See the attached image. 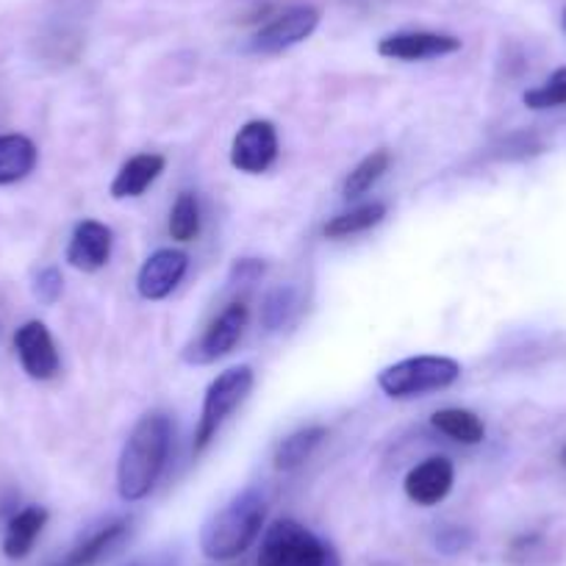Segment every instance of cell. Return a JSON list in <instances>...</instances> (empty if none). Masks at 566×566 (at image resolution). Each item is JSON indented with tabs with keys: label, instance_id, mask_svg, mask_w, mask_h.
Instances as JSON below:
<instances>
[{
	"label": "cell",
	"instance_id": "6da1fadb",
	"mask_svg": "<svg viewBox=\"0 0 566 566\" xmlns=\"http://www.w3.org/2000/svg\"><path fill=\"white\" fill-rule=\"evenodd\" d=\"M170 444L172 419L165 411L139 417L117 461V492L125 503H139L154 492L170 459Z\"/></svg>",
	"mask_w": 566,
	"mask_h": 566
},
{
	"label": "cell",
	"instance_id": "7a4b0ae2",
	"mask_svg": "<svg viewBox=\"0 0 566 566\" xmlns=\"http://www.w3.org/2000/svg\"><path fill=\"white\" fill-rule=\"evenodd\" d=\"M266 520V497L261 489L248 486L228 500L200 527V549L211 560H233L250 549Z\"/></svg>",
	"mask_w": 566,
	"mask_h": 566
},
{
	"label": "cell",
	"instance_id": "3957f363",
	"mask_svg": "<svg viewBox=\"0 0 566 566\" xmlns=\"http://www.w3.org/2000/svg\"><path fill=\"white\" fill-rule=\"evenodd\" d=\"M259 566H342L331 542L295 520H277L266 527Z\"/></svg>",
	"mask_w": 566,
	"mask_h": 566
},
{
	"label": "cell",
	"instance_id": "277c9868",
	"mask_svg": "<svg viewBox=\"0 0 566 566\" xmlns=\"http://www.w3.org/2000/svg\"><path fill=\"white\" fill-rule=\"evenodd\" d=\"M461 378V364L450 356H411L389 364L378 373V386L391 400H413V397L444 391Z\"/></svg>",
	"mask_w": 566,
	"mask_h": 566
},
{
	"label": "cell",
	"instance_id": "5b68a950",
	"mask_svg": "<svg viewBox=\"0 0 566 566\" xmlns=\"http://www.w3.org/2000/svg\"><path fill=\"white\" fill-rule=\"evenodd\" d=\"M255 375L250 367H231L226 373L217 375L209 384L203 395V408H200L198 424H195V442L192 453L203 455L209 450V444L214 442L220 428L226 424V419L248 400V395L253 391Z\"/></svg>",
	"mask_w": 566,
	"mask_h": 566
},
{
	"label": "cell",
	"instance_id": "8992f818",
	"mask_svg": "<svg viewBox=\"0 0 566 566\" xmlns=\"http://www.w3.org/2000/svg\"><path fill=\"white\" fill-rule=\"evenodd\" d=\"M248 303L237 301L231 306H226L220 312V317L198 339L184 347L181 361L189 364V367H209V364H217L220 358H226L239 345V339H242L244 328H248Z\"/></svg>",
	"mask_w": 566,
	"mask_h": 566
},
{
	"label": "cell",
	"instance_id": "52a82bcc",
	"mask_svg": "<svg viewBox=\"0 0 566 566\" xmlns=\"http://www.w3.org/2000/svg\"><path fill=\"white\" fill-rule=\"evenodd\" d=\"M319 20H323V12L317 7H290L283 9L281 14L270 20V23L261 25L248 42V51L261 53V56H272V53H283L290 48L306 42L314 31L319 29Z\"/></svg>",
	"mask_w": 566,
	"mask_h": 566
},
{
	"label": "cell",
	"instance_id": "ba28073f",
	"mask_svg": "<svg viewBox=\"0 0 566 566\" xmlns=\"http://www.w3.org/2000/svg\"><path fill=\"white\" fill-rule=\"evenodd\" d=\"M277 159V130L270 119H250L239 128L231 145L233 170L244 176H261Z\"/></svg>",
	"mask_w": 566,
	"mask_h": 566
},
{
	"label": "cell",
	"instance_id": "9c48e42d",
	"mask_svg": "<svg viewBox=\"0 0 566 566\" xmlns=\"http://www.w3.org/2000/svg\"><path fill=\"white\" fill-rule=\"evenodd\" d=\"M464 48V42L453 34H439V31H397L386 34L378 42V53L395 62H428V59L453 56Z\"/></svg>",
	"mask_w": 566,
	"mask_h": 566
},
{
	"label": "cell",
	"instance_id": "30bf717a",
	"mask_svg": "<svg viewBox=\"0 0 566 566\" xmlns=\"http://www.w3.org/2000/svg\"><path fill=\"white\" fill-rule=\"evenodd\" d=\"M14 350H18L23 373L34 380H53L62 369L56 342H53L48 325L40 319H29V323L20 325L18 334H14Z\"/></svg>",
	"mask_w": 566,
	"mask_h": 566
},
{
	"label": "cell",
	"instance_id": "8fae6325",
	"mask_svg": "<svg viewBox=\"0 0 566 566\" xmlns=\"http://www.w3.org/2000/svg\"><path fill=\"white\" fill-rule=\"evenodd\" d=\"M189 270V255L184 250L161 248L154 255H148V261L139 266V275H136V292H139L142 301H165L172 292L178 290V283L184 281Z\"/></svg>",
	"mask_w": 566,
	"mask_h": 566
},
{
	"label": "cell",
	"instance_id": "7c38bea8",
	"mask_svg": "<svg viewBox=\"0 0 566 566\" xmlns=\"http://www.w3.org/2000/svg\"><path fill=\"white\" fill-rule=\"evenodd\" d=\"M453 461L444 459V455H431V459H424L422 464H417L408 472L406 481H402V489H406V497L411 503L422 505V509H431V505H439L453 492Z\"/></svg>",
	"mask_w": 566,
	"mask_h": 566
},
{
	"label": "cell",
	"instance_id": "4fadbf2b",
	"mask_svg": "<svg viewBox=\"0 0 566 566\" xmlns=\"http://www.w3.org/2000/svg\"><path fill=\"white\" fill-rule=\"evenodd\" d=\"M114 248V231L106 222L81 220L73 228V237L67 244V264L78 272H97L108 264Z\"/></svg>",
	"mask_w": 566,
	"mask_h": 566
},
{
	"label": "cell",
	"instance_id": "5bb4252c",
	"mask_svg": "<svg viewBox=\"0 0 566 566\" xmlns=\"http://www.w3.org/2000/svg\"><path fill=\"white\" fill-rule=\"evenodd\" d=\"M165 167H167V159L159 154L134 156V159H128L123 167H119V172L114 176L112 189H108V192H112L114 200L139 198V195L148 192L150 184L165 172Z\"/></svg>",
	"mask_w": 566,
	"mask_h": 566
},
{
	"label": "cell",
	"instance_id": "9a60e30c",
	"mask_svg": "<svg viewBox=\"0 0 566 566\" xmlns=\"http://www.w3.org/2000/svg\"><path fill=\"white\" fill-rule=\"evenodd\" d=\"M48 516L51 514H48V509H42V505H25L18 514H12L7 533H3V555L12 560L25 558V555L34 549L40 533L45 531Z\"/></svg>",
	"mask_w": 566,
	"mask_h": 566
},
{
	"label": "cell",
	"instance_id": "2e32d148",
	"mask_svg": "<svg viewBox=\"0 0 566 566\" xmlns=\"http://www.w3.org/2000/svg\"><path fill=\"white\" fill-rule=\"evenodd\" d=\"M128 527H130L128 520L106 522V525L92 531L86 538H81V542L75 544L64 558H59L53 566H95L103 555H108L119 542H123Z\"/></svg>",
	"mask_w": 566,
	"mask_h": 566
},
{
	"label": "cell",
	"instance_id": "e0dca14e",
	"mask_svg": "<svg viewBox=\"0 0 566 566\" xmlns=\"http://www.w3.org/2000/svg\"><path fill=\"white\" fill-rule=\"evenodd\" d=\"M40 161L34 139L23 134H0V187L25 181Z\"/></svg>",
	"mask_w": 566,
	"mask_h": 566
},
{
	"label": "cell",
	"instance_id": "ac0fdd59",
	"mask_svg": "<svg viewBox=\"0 0 566 566\" xmlns=\"http://www.w3.org/2000/svg\"><path fill=\"white\" fill-rule=\"evenodd\" d=\"M328 439V428L325 424H308V428H301L292 437L281 439L272 453V464H275L277 472H292L297 467L306 464L314 455V450Z\"/></svg>",
	"mask_w": 566,
	"mask_h": 566
},
{
	"label": "cell",
	"instance_id": "d6986e66",
	"mask_svg": "<svg viewBox=\"0 0 566 566\" xmlns=\"http://www.w3.org/2000/svg\"><path fill=\"white\" fill-rule=\"evenodd\" d=\"M431 424L459 444H481L486 437V424L470 408H442L433 413Z\"/></svg>",
	"mask_w": 566,
	"mask_h": 566
},
{
	"label": "cell",
	"instance_id": "ffe728a7",
	"mask_svg": "<svg viewBox=\"0 0 566 566\" xmlns=\"http://www.w3.org/2000/svg\"><path fill=\"white\" fill-rule=\"evenodd\" d=\"M384 217H386V203L373 200V203H364L358 206V209L342 211V214L331 217V220L325 222L323 233L328 239H347L353 237V233H364L369 231V228L380 226Z\"/></svg>",
	"mask_w": 566,
	"mask_h": 566
},
{
	"label": "cell",
	"instance_id": "44dd1931",
	"mask_svg": "<svg viewBox=\"0 0 566 566\" xmlns=\"http://www.w3.org/2000/svg\"><path fill=\"white\" fill-rule=\"evenodd\" d=\"M391 165V156L389 150H373L369 156H364L361 161H358L356 167H353L350 172H347L345 184H342V195H345L347 200H356L361 198V195H367L369 189L375 187V184L384 178V172L389 170Z\"/></svg>",
	"mask_w": 566,
	"mask_h": 566
},
{
	"label": "cell",
	"instance_id": "7402d4cb",
	"mask_svg": "<svg viewBox=\"0 0 566 566\" xmlns=\"http://www.w3.org/2000/svg\"><path fill=\"white\" fill-rule=\"evenodd\" d=\"M297 306H301V297H297L295 286H277V290H272L264 297V303H261V325H264V331H270V334L281 331L283 325L295 317Z\"/></svg>",
	"mask_w": 566,
	"mask_h": 566
},
{
	"label": "cell",
	"instance_id": "603a6c76",
	"mask_svg": "<svg viewBox=\"0 0 566 566\" xmlns=\"http://www.w3.org/2000/svg\"><path fill=\"white\" fill-rule=\"evenodd\" d=\"M170 237L176 242H195L200 233V203L192 192H181L170 211Z\"/></svg>",
	"mask_w": 566,
	"mask_h": 566
},
{
	"label": "cell",
	"instance_id": "cb8c5ba5",
	"mask_svg": "<svg viewBox=\"0 0 566 566\" xmlns=\"http://www.w3.org/2000/svg\"><path fill=\"white\" fill-rule=\"evenodd\" d=\"M522 103H525L527 108H536V112H542V108L566 106V67L555 70V73L549 75L542 86H536V90H527L525 95H522Z\"/></svg>",
	"mask_w": 566,
	"mask_h": 566
},
{
	"label": "cell",
	"instance_id": "d4e9b609",
	"mask_svg": "<svg viewBox=\"0 0 566 566\" xmlns=\"http://www.w3.org/2000/svg\"><path fill=\"white\" fill-rule=\"evenodd\" d=\"M31 290H34V297L42 303V306H53V303H59V297H62L64 292L62 270H59V266H42V270L34 275Z\"/></svg>",
	"mask_w": 566,
	"mask_h": 566
},
{
	"label": "cell",
	"instance_id": "484cf974",
	"mask_svg": "<svg viewBox=\"0 0 566 566\" xmlns=\"http://www.w3.org/2000/svg\"><path fill=\"white\" fill-rule=\"evenodd\" d=\"M470 544H472V531H467V527L450 525V527H442V531L437 533V547H439V553H444V555L464 553Z\"/></svg>",
	"mask_w": 566,
	"mask_h": 566
},
{
	"label": "cell",
	"instance_id": "4316f807",
	"mask_svg": "<svg viewBox=\"0 0 566 566\" xmlns=\"http://www.w3.org/2000/svg\"><path fill=\"white\" fill-rule=\"evenodd\" d=\"M264 272H266V264L261 259H239L233 261L228 283H231V286H250V283L259 281Z\"/></svg>",
	"mask_w": 566,
	"mask_h": 566
},
{
	"label": "cell",
	"instance_id": "83f0119b",
	"mask_svg": "<svg viewBox=\"0 0 566 566\" xmlns=\"http://www.w3.org/2000/svg\"><path fill=\"white\" fill-rule=\"evenodd\" d=\"M123 566H181V555L178 549H156V553L125 560Z\"/></svg>",
	"mask_w": 566,
	"mask_h": 566
},
{
	"label": "cell",
	"instance_id": "f1b7e54d",
	"mask_svg": "<svg viewBox=\"0 0 566 566\" xmlns=\"http://www.w3.org/2000/svg\"><path fill=\"white\" fill-rule=\"evenodd\" d=\"M560 464L566 467V444H564V450H560Z\"/></svg>",
	"mask_w": 566,
	"mask_h": 566
},
{
	"label": "cell",
	"instance_id": "f546056e",
	"mask_svg": "<svg viewBox=\"0 0 566 566\" xmlns=\"http://www.w3.org/2000/svg\"><path fill=\"white\" fill-rule=\"evenodd\" d=\"M560 25H564V31H566V9H564V14H560Z\"/></svg>",
	"mask_w": 566,
	"mask_h": 566
}]
</instances>
